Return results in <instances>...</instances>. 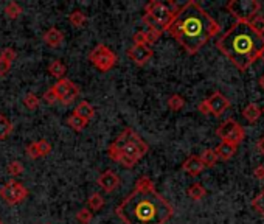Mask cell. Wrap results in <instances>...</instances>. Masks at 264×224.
Returning a JSON list of instances; mask_svg holds the SVG:
<instances>
[{
	"instance_id": "obj_5",
	"label": "cell",
	"mask_w": 264,
	"mask_h": 224,
	"mask_svg": "<svg viewBox=\"0 0 264 224\" xmlns=\"http://www.w3.org/2000/svg\"><path fill=\"white\" fill-rule=\"evenodd\" d=\"M178 10L179 7L174 2L163 4V2H158V0H151V2L145 5V14L142 21L148 27V30L162 34L163 31H166Z\"/></svg>"
},
{
	"instance_id": "obj_46",
	"label": "cell",
	"mask_w": 264,
	"mask_h": 224,
	"mask_svg": "<svg viewBox=\"0 0 264 224\" xmlns=\"http://www.w3.org/2000/svg\"><path fill=\"white\" fill-rule=\"evenodd\" d=\"M0 224H5V222H4V221H2V219H0Z\"/></svg>"
},
{
	"instance_id": "obj_20",
	"label": "cell",
	"mask_w": 264,
	"mask_h": 224,
	"mask_svg": "<svg viewBox=\"0 0 264 224\" xmlns=\"http://www.w3.org/2000/svg\"><path fill=\"white\" fill-rule=\"evenodd\" d=\"M187 195H188L193 201H201V199L207 195V190L202 187V184L195 182V184H191V185L188 187Z\"/></svg>"
},
{
	"instance_id": "obj_8",
	"label": "cell",
	"mask_w": 264,
	"mask_h": 224,
	"mask_svg": "<svg viewBox=\"0 0 264 224\" xmlns=\"http://www.w3.org/2000/svg\"><path fill=\"white\" fill-rule=\"evenodd\" d=\"M216 134H218V137L222 142L232 143L235 146H238L244 140V137H245V133H244L242 126L236 120H232V119L222 122L221 126L216 129Z\"/></svg>"
},
{
	"instance_id": "obj_45",
	"label": "cell",
	"mask_w": 264,
	"mask_h": 224,
	"mask_svg": "<svg viewBox=\"0 0 264 224\" xmlns=\"http://www.w3.org/2000/svg\"><path fill=\"white\" fill-rule=\"evenodd\" d=\"M261 114H264V106L261 107Z\"/></svg>"
},
{
	"instance_id": "obj_1",
	"label": "cell",
	"mask_w": 264,
	"mask_h": 224,
	"mask_svg": "<svg viewBox=\"0 0 264 224\" xmlns=\"http://www.w3.org/2000/svg\"><path fill=\"white\" fill-rule=\"evenodd\" d=\"M125 224H165L174 215L172 205L155 190L148 176L138 178L132 192L115 209Z\"/></svg>"
},
{
	"instance_id": "obj_28",
	"label": "cell",
	"mask_w": 264,
	"mask_h": 224,
	"mask_svg": "<svg viewBox=\"0 0 264 224\" xmlns=\"http://www.w3.org/2000/svg\"><path fill=\"white\" fill-rule=\"evenodd\" d=\"M5 14L10 17V19H17V17H21V14H22V8H21V5L19 4H16V2H10V4H7V7H5Z\"/></svg>"
},
{
	"instance_id": "obj_16",
	"label": "cell",
	"mask_w": 264,
	"mask_h": 224,
	"mask_svg": "<svg viewBox=\"0 0 264 224\" xmlns=\"http://www.w3.org/2000/svg\"><path fill=\"white\" fill-rule=\"evenodd\" d=\"M73 114H76L78 117L84 119L85 122H89V120H92L95 117V109H94V106L89 101H81L76 106V109L73 110Z\"/></svg>"
},
{
	"instance_id": "obj_9",
	"label": "cell",
	"mask_w": 264,
	"mask_h": 224,
	"mask_svg": "<svg viewBox=\"0 0 264 224\" xmlns=\"http://www.w3.org/2000/svg\"><path fill=\"white\" fill-rule=\"evenodd\" d=\"M0 196L2 199L10 204V205H16V204H21L27 199L28 196V189L17 181H8L5 185H2V189H0Z\"/></svg>"
},
{
	"instance_id": "obj_33",
	"label": "cell",
	"mask_w": 264,
	"mask_h": 224,
	"mask_svg": "<svg viewBox=\"0 0 264 224\" xmlns=\"http://www.w3.org/2000/svg\"><path fill=\"white\" fill-rule=\"evenodd\" d=\"M94 218V212H91L89 209H81L78 213H76V221L79 224H89Z\"/></svg>"
},
{
	"instance_id": "obj_44",
	"label": "cell",
	"mask_w": 264,
	"mask_h": 224,
	"mask_svg": "<svg viewBox=\"0 0 264 224\" xmlns=\"http://www.w3.org/2000/svg\"><path fill=\"white\" fill-rule=\"evenodd\" d=\"M259 58L264 61V47H262V50H261V54H259Z\"/></svg>"
},
{
	"instance_id": "obj_22",
	"label": "cell",
	"mask_w": 264,
	"mask_h": 224,
	"mask_svg": "<svg viewBox=\"0 0 264 224\" xmlns=\"http://www.w3.org/2000/svg\"><path fill=\"white\" fill-rule=\"evenodd\" d=\"M199 157H201L204 166H208V168L215 166V165L218 163V160H219V159L216 157V154H215V149H204V153H202Z\"/></svg>"
},
{
	"instance_id": "obj_21",
	"label": "cell",
	"mask_w": 264,
	"mask_h": 224,
	"mask_svg": "<svg viewBox=\"0 0 264 224\" xmlns=\"http://www.w3.org/2000/svg\"><path fill=\"white\" fill-rule=\"evenodd\" d=\"M104 207V198L101 196V193H92L87 199V209L91 212H97L101 210Z\"/></svg>"
},
{
	"instance_id": "obj_3",
	"label": "cell",
	"mask_w": 264,
	"mask_h": 224,
	"mask_svg": "<svg viewBox=\"0 0 264 224\" xmlns=\"http://www.w3.org/2000/svg\"><path fill=\"white\" fill-rule=\"evenodd\" d=\"M216 47L238 70L245 72L259 60L264 36L258 34L249 22H235L219 37Z\"/></svg>"
},
{
	"instance_id": "obj_10",
	"label": "cell",
	"mask_w": 264,
	"mask_h": 224,
	"mask_svg": "<svg viewBox=\"0 0 264 224\" xmlns=\"http://www.w3.org/2000/svg\"><path fill=\"white\" fill-rule=\"evenodd\" d=\"M205 101H207V104L210 107V114L215 116V117L222 116L224 110L230 106V101H228V98L221 92H213Z\"/></svg>"
},
{
	"instance_id": "obj_41",
	"label": "cell",
	"mask_w": 264,
	"mask_h": 224,
	"mask_svg": "<svg viewBox=\"0 0 264 224\" xmlns=\"http://www.w3.org/2000/svg\"><path fill=\"white\" fill-rule=\"evenodd\" d=\"M10 67H11V64H8L4 60H0V77H5V75L8 73V70H10Z\"/></svg>"
},
{
	"instance_id": "obj_25",
	"label": "cell",
	"mask_w": 264,
	"mask_h": 224,
	"mask_svg": "<svg viewBox=\"0 0 264 224\" xmlns=\"http://www.w3.org/2000/svg\"><path fill=\"white\" fill-rule=\"evenodd\" d=\"M184 106H185V98L182 95H179V93H172V95L168 98V107L174 112L184 109Z\"/></svg>"
},
{
	"instance_id": "obj_39",
	"label": "cell",
	"mask_w": 264,
	"mask_h": 224,
	"mask_svg": "<svg viewBox=\"0 0 264 224\" xmlns=\"http://www.w3.org/2000/svg\"><path fill=\"white\" fill-rule=\"evenodd\" d=\"M198 110L201 112V114H204V116H210V107H208V104H207L205 100L198 104Z\"/></svg>"
},
{
	"instance_id": "obj_18",
	"label": "cell",
	"mask_w": 264,
	"mask_h": 224,
	"mask_svg": "<svg viewBox=\"0 0 264 224\" xmlns=\"http://www.w3.org/2000/svg\"><path fill=\"white\" fill-rule=\"evenodd\" d=\"M73 86H75V83H72V81L67 80V78H62V80H58L56 81V84L51 87V90L55 92V95L58 97V101H59Z\"/></svg>"
},
{
	"instance_id": "obj_42",
	"label": "cell",
	"mask_w": 264,
	"mask_h": 224,
	"mask_svg": "<svg viewBox=\"0 0 264 224\" xmlns=\"http://www.w3.org/2000/svg\"><path fill=\"white\" fill-rule=\"evenodd\" d=\"M256 148H258L259 154H262V156H264V137H261V139L256 142Z\"/></svg>"
},
{
	"instance_id": "obj_17",
	"label": "cell",
	"mask_w": 264,
	"mask_h": 224,
	"mask_svg": "<svg viewBox=\"0 0 264 224\" xmlns=\"http://www.w3.org/2000/svg\"><path fill=\"white\" fill-rule=\"evenodd\" d=\"M261 116H262V114H261V107H258L255 103H249L247 106H245V107L242 109V117H244L245 120H247L249 123L258 122Z\"/></svg>"
},
{
	"instance_id": "obj_13",
	"label": "cell",
	"mask_w": 264,
	"mask_h": 224,
	"mask_svg": "<svg viewBox=\"0 0 264 224\" xmlns=\"http://www.w3.org/2000/svg\"><path fill=\"white\" fill-rule=\"evenodd\" d=\"M204 163H202V160H201V157L199 156H190L185 162H184V165H182V170L185 172V173H188L190 176H199L201 173H202V170H204Z\"/></svg>"
},
{
	"instance_id": "obj_30",
	"label": "cell",
	"mask_w": 264,
	"mask_h": 224,
	"mask_svg": "<svg viewBox=\"0 0 264 224\" xmlns=\"http://www.w3.org/2000/svg\"><path fill=\"white\" fill-rule=\"evenodd\" d=\"M39 103H41L39 97L36 95V93H33V92L27 93V95L24 97V104H25L28 109H36V107H39Z\"/></svg>"
},
{
	"instance_id": "obj_29",
	"label": "cell",
	"mask_w": 264,
	"mask_h": 224,
	"mask_svg": "<svg viewBox=\"0 0 264 224\" xmlns=\"http://www.w3.org/2000/svg\"><path fill=\"white\" fill-rule=\"evenodd\" d=\"M252 207L256 213L264 216V190L252 199Z\"/></svg>"
},
{
	"instance_id": "obj_4",
	"label": "cell",
	"mask_w": 264,
	"mask_h": 224,
	"mask_svg": "<svg viewBox=\"0 0 264 224\" xmlns=\"http://www.w3.org/2000/svg\"><path fill=\"white\" fill-rule=\"evenodd\" d=\"M149 151L148 143L140 137L132 128H126L109 145L108 156L125 168H134L137 162Z\"/></svg>"
},
{
	"instance_id": "obj_23",
	"label": "cell",
	"mask_w": 264,
	"mask_h": 224,
	"mask_svg": "<svg viewBox=\"0 0 264 224\" xmlns=\"http://www.w3.org/2000/svg\"><path fill=\"white\" fill-rule=\"evenodd\" d=\"M87 123H89V122H85L84 119L78 117L76 114H72L67 119V125L72 128L73 131H76V133H81V131L87 126Z\"/></svg>"
},
{
	"instance_id": "obj_37",
	"label": "cell",
	"mask_w": 264,
	"mask_h": 224,
	"mask_svg": "<svg viewBox=\"0 0 264 224\" xmlns=\"http://www.w3.org/2000/svg\"><path fill=\"white\" fill-rule=\"evenodd\" d=\"M38 148H39V154L41 157H45L51 153V145L47 140H39L38 142Z\"/></svg>"
},
{
	"instance_id": "obj_27",
	"label": "cell",
	"mask_w": 264,
	"mask_h": 224,
	"mask_svg": "<svg viewBox=\"0 0 264 224\" xmlns=\"http://www.w3.org/2000/svg\"><path fill=\"white\" fill-rule=\"evenodd\" d=\"M78 95H79V89L76 87V84L72 87V89H70L67 93H65V95L59 100V103L61 104H64V106H68V104H72L76 98H78Z\"/></svg>"
},
{
	"instance_id": "obj_24",
	"label": "cell",
	"mask_w": 264,
	"mask_h": 224,
	"mask_svg": "<svg viewBox=\"0 0 264 224\" xmlns=\"http://www.w3.org/2000/svg\"><path fill=\"white\" fill-rule=\"evenodd\" d=\"M68 21H70V24H72L75 28H81V27H84V24H85V21H87V17H85V14H84L82 11L76 10V11H73V13H70Z\"/></svg>"
},
{
	"instance_id": "obj_32",
	"label": "cell",
	"mask_w": 264,
	"mask_h": 224,
	"mask_svg": "<svg viewBox=\"0 0 264 224\" xmlns=\"http://www.w3.org/2000/svg\"><path fill=\"white\" fill-rule=\"evenodd\" d=\"M249 24H250V27H252L258 34L264 36V17H262V16H259V14L255 16Z\"/></svg>"
},
{
	"instance_id": "obj_40",
	"label": "cell",
	"mask_w": 264,
	"mask_h": 224,
	"mask_svg": "<svg viewBox=\"0 0 264 224\" xmlns=\"http://www.w3.org/2000/svg\"><path fill=\"white\" fill-rule=\"evenodd\" d=\"M253 176L258 179V181H264V165H259L253 170Z\"/></svg>"
},
{
	"instance_id": "obj_6",
	"label": "cell",
	"mask_w": 264,
	"mask_h": 224,
	"mask_svg": "<svg viewBox=\"0 0 264 224\" xmlns=\"http://www.w3.org/2000/svg\"><path fill=\"white\" fill-rule=\"evenodd\" d=\"M225 8L236 19V22H250L255 16H258L261 4L258 0H232Z\"/></svg>"
},
{
	"instance_id": "obj_19",
	"label": "cell",
	"mask_w": 264,
	"mask_h": 224,
	"mask_svg": "<svg viewBox=\"0 0 264 224\" xmlns=\"http://www.w3.org/2000/svg\"><path fill=\"white\" fill-rule=\"evenodd\" d=\"M48 72H50L51 77H55V78H58V80H62V78H65L67 67H65V64H64L62 61L55 60L53 63H50V66H48Z\"/></svg>"
},
{
	"instance_id": "obj_7",
	"label": "cell",
	"mask_w": 264,
	"mask_h": 224,
	"mask_svg": "<svg viewBox=\"0 0 264 224\" xmlns=\"http://www.w3.org/2000/svg\"><path fill=\"white\" fill-rule=\"evenodd\" d=\"M117 54L108 45H97L89 53V61L100 70V72H109L117 64Z\"/></svg>"
},
{
	"instance_id": "obj_38",
	"label": "cell",
	"mask_w": 264,
	"mask_h": 224,
	"mask_svg": "<svg viewBox=\"0 0 264 224\" xmlns=\"http://www.w3.org/2000/svg\"><path fill=\"white\" fill-rule=\"evenodd\" d=\"M42 100L47 103V104H55L58 101V97L55 95V92H53L51 89H48L44 95H42Z\"/></svg>"
},
{
	"instance_id": "obj_35",
	"label": "cell",
	"mask_w": 264,
	"mask_h": 224,
	"mask_svg": "<svg viewBox=\"0 0 264 224\" xmlns=\"http://www.w3.org/2000/svg\"><path fill=\"white\" fill-rule=\"evenodd\" d=\"M25 153L30 159H39L41 154H39V148H38V142H33L27 146Z\"/></svg>"
},
{
	"instance_id": "obj_15",
	"label": "cell",
	"mask_w": 264,
	"mask_h": 224,
	"mask_svg": "<svg viewBox=\"0 0 264 224\" xmlns=\"http://www.w3.org/2000/svg\"><path fill=\"white\" fill-rule=\"evenodd\" d=\"M42 39H44V42H45L47 45H50V47H58V45H61V42L64 41V34H62L56 27H51V28H48V30L44 33Z\"/></svg>"
},
{
	"instance_id": "obj_43",
	"label": "cell",
	"mask_w": 264,
	"mask_h": 224,
	"mask_svg": "<svg viewBox=\"0 0 264 224\" xmlns=\"http://www.w3.org/2000/svg\"><path fill=\"white\" fill-rule=\"evenodd\" d=\"M258 84H259V87L264 90V75H261V77H259V80H258Z\"/></svg>"
},
{
	"instance_id": "obj_26",
	"label": "cell",
	"mask_w": 264,
	"mask_h": 224,
	"mask_svg": "<svg viewBox=\"0 0 264 224\" xmlns=\"http://www.w3.org/2000/svg\"><path fill=\"white\" fill-rule=\"evenodd\" d=\"M11 131H13L11 122L5 116L0 114V140H5L11 134Z\"/></svg>"
},
{
	"instance_id": "obj_36",
	"label": "cell",
	"mask_w": 264,
	"mask_h": 224,
	"mask_svg": "<svg viewBox=\"0 0 264 224\" xmlns=\"http://www.w3.org/2000/svg\"><path fill=\"white\" fill-rule=\"evenodd\" d=\"M17 58V53L13 50V48H5L4 51H2V56H0V60H4V61H7L8 64H11V63H14V60Z\"/></svg>"
},
{
	"instance_id": "obj_11",
	"label": "cell",
	"mask_w": 264,
	"mask_h": 224,
	"mask_svg": "<svg viewBox=\"0 0 264 224\" xmlns=\"http://www.w3.org/2000/svg\"><path fill=\"white\" fill-rule=\"evenodd\" d=\"M128 56L129 60L135 64V66H145L152 56H154V51L151 47L148 45H132L129 50H128Z\"/></svg>"
},
{
	"instance_id": "obj_12",
	"label": "cell",
	"mask_w": 264,
	"mask_h": 224,
	"mask_svg": "<svg viewBox=\"0 0 264 224\" xmlns=\"http://www.w3.org/2000/svg\"><path fill=\"white\" fill-rule=\"evenodd\" d=\"M97 182L106 193H112L120 187V176L114 170H106L98 176Z\"/></svg>"
},
{
	"instance_id": "obj_2",
	"label": "cell",
	"mask_w": 264,
	"mask_h": 224,
	"mask_svg": "<svg viewBox=\"0 0 264 224\" xmlns=\"http://www.w3.org/2000/svg\"><path fill=\"white\" fill-rule=\"evenodd\" d=\"M166 33H169L188 54H196L211 37L219 33V25L198 2L190 0L179 7Z\"/></svg>"
},
{
	"instance_id": "obj_31",
	"label": "cell",
	"mask_w": 264,
	"mask_h": 224,
	"mask_svg": "<svg viewBox=\"0 0 264 224\" xmlns=\"http://www.w3.org/2000/svg\"><path fill=\"white\" fill-rule=\"evenodd\" d=\"M7 170H8V175H11V176L16 178V176H21V175H22V172H24V165H22L19 160H13V162L8 163Z\"/></svg>"
},
{
	"instance_id": "obj_34",
	"label": "cell",
	"mask_w": 264,
	"mask_h": 224,
	"mask_svg": "<svg viewBox=\"0 0 264 224\" xmlns=\"http://www.w3.org/2000/svg\"><path fill=\"white\" fill-rule=\"evenodd\" d=\"M132 41H134V45H148V47H149L148 34H146V31H143V30H140V31L134 33Z\"/></svg>"
},
{
	"instance_id": "obj_14",
	"label": "cell",
	"mask_w": 264,
	"mask_h": 224,
	"mask_svg": "<svg viewBox=\"0 0 264 224\" xmlns=\"http://www.w3.org/2000/svg\"><path fill=\"white\" fill-rule=\"evenodd\" d=\"M236 148L235 145L232 143H225V142H221L216 148H215V154L218 159L221 160H230L235 154H236Z\"/></svg>"
}]
</instances>
